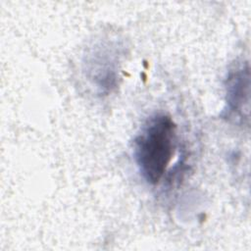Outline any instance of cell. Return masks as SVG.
<instances>
[{
	"label": "cell",
	"instance_id": "cell-1",
	"mask_svg": "<svg viewBox=\"0 0 251 251\" xmlns=\"http://www.w3.org/2000/svg\"><path fill=\"white\" fill-rule=\"evenodd\" d=\"M176 144V126L164 113L150 116L133 139V158L146 182L157 184L164 177Z\"/></svg>",
	"mask_w": 251,
	"mask_h": 251
},
{
	"label": "cell",
	"instance_id": "cell-2",
	"mask_svg": "<svg viewBox=\"0 0 251 251\" xmlns=\"http://www.w3.org/2000/svg\"><path fill=\"white\" fill-rule=\"evenodd\" d=\"M226 117L237 123L249 122L250 69L248 62L235 64L226 78Z\"/></svg>",
	"mask_w": 251,
	"mask_h": 251
}]
</instances>
